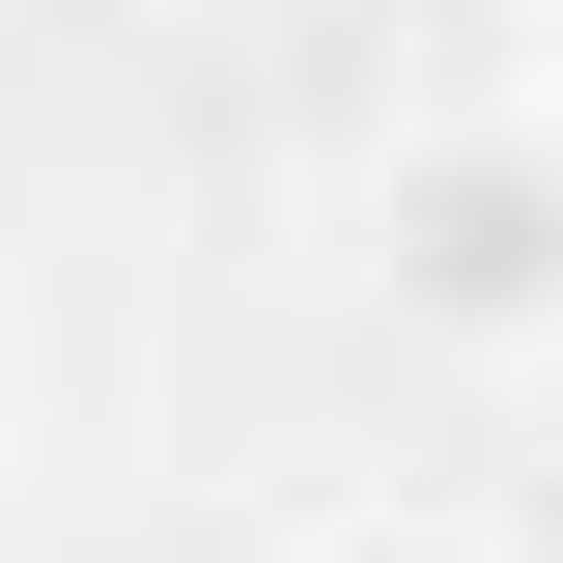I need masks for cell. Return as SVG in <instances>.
<instances>
[{"label": "cell", "instance_id": "obj_1", "mask_svg": "<svg viewBox=\"0 0 563 563\" xmlns=\"http://www.w3.org/2000/svg\"><path fill=\"white\" fill-rule=\"evenodd\" d=\"M366 254H395V310H422V339L563 366V113H395Z\"/></svg>", "mask_w": 563, "mask_h": 563}, {"label": "cell", "instance_id": "obj_2", "mask_svg": "<svg viewBox=\"0 0 563 563\" xmlns=\"http://www.w3.org/2000/svg\"><path fill=\"white\" fill-rule=\"evenodd\" d=\"M282 563H507V536H451V507H339V536H282Z\"/></svg>", "mask_w": 563, "mask_h": 563}]
</instances>
